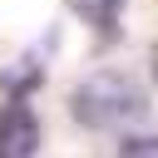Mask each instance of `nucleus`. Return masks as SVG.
<instances>
[{
	"mask_svg": "<svg viewBox=\"0 0 158 158\" xmlns=\"http://www.w3.org/2000/svg\"><path fill=\"white\" fill-rule=\"evenodd\" d=\"M74 5H79V10L89 15V20H109V15H114V10L123 5V0H74Z\"/></svg>",
	"mask_w": 158,
	"mask_h": 158,
	"instance_id": "nucleus-4",
	"label": "nucleus"
},
{
	"mask_svg": "<svg viewBox=\"0 0 158 158\" xmlns=\"http://www.w3.org/2000/svg\"><path fill=\"white\" fill-rule=\"evenodd\" d=\"M118 158H158V138H128L118 148Z\"/></svg>",
	"mask_w": 158,
	"mask_h": 158,
	"instance_id": "nucleus-3",
	"label": "nucleus"
},
{
	"mask_svg": "<svg viewBox=\"0 0 158 158\" xmlns=\"http://www.w3.org/2000/svg\"><path fill=\"white\" fill-rule=\"evenodd\" d=\"M40 153V118L25 104L0 109V158H35Z\"/></svg>",
	"mask_w": 158,
	"mask_h": 158,
	"instance_id": "nucleus-2",
	"label": "nucleus"
},
{
	"mask_svg": "<svg viewBox=\"0 0 158 158\" xmlns=\"http://www.w3.org/2000/svg\"><path fill=\"white\" fill-rule=\"evenodd\" d=\"M148 109L143 99V84L118 74V69H99L89 74L79 89H74V118L89 123V128H114V123H128Z\"/></svg>",
	"mask_w": 158,
	"mask_h": 158,
	"instance_id": "nucleus-1",
	"label": "nucleus"
}]
</instances>
